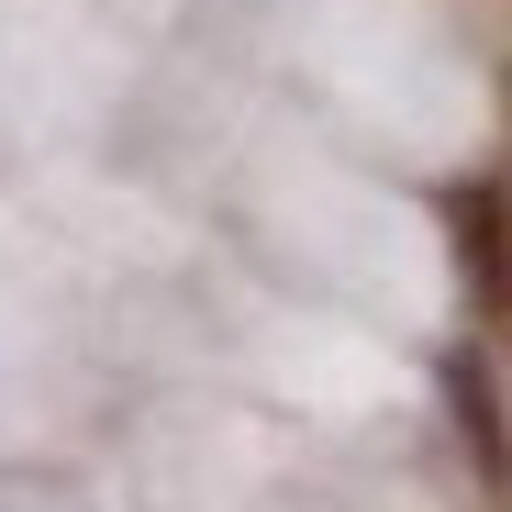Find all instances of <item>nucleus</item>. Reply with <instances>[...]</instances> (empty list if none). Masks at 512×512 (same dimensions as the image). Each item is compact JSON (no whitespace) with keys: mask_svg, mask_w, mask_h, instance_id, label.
<instances>
[{"mask_svg":"<svg viewBox=\"0 0 512 512\" xmlns=\"http://www.w3.org/2000/svg\"><path fill=\"white\" fill-rule=\"evenodd\" d=\"M446 390H457V423H468L479 468H501V412H490V368H479V357H457V368H446Z\"/></svg>","mask_w":512,"mask_h":512,"instance_id":"1","label":"nucleus"}]
</instances>
